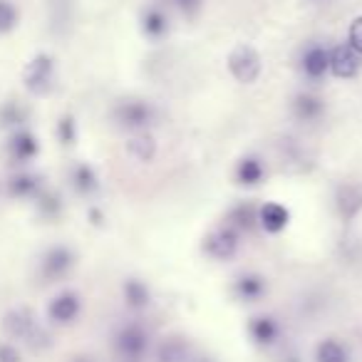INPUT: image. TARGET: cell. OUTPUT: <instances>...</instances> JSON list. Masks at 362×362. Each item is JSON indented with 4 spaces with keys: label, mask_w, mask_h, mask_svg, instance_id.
<instances>
[{
    "label": "cell",
    "mask_w": 362,
    "mask_h": 362,
    "mask_svg": "<svg viewBox=\"0 0 362 362\" xmlns=\"http://www.w3.org/2000/svg\"><path fill=\"white\" fill-rule=\"evenodd\" d=\"M228 70H231L233 80L241 85H253L258 82L263 72V57L251 42H238L233 50L228 52Z\"/></svg>",
    "instance_id": "cell-1"
},
{
    "label": "cell",
    "mask_w": 362,
    "mask_h": 362,
    "mask_svg": "<svg viewBox=\"0 0 362 362\" xmlns=\"http://www.w3.org/2000/svg\"><path fill=\"white\" fill-rule=\"evenodd\" d=\"M238 246H241V233L233 226H228V223L216 226L204 238V253H206L209 258H214V261H221V263L236 258Z\"/></svg>",
    "instance_id": "cell-2"
},
{
    "label": "cell",
    "mask_w": 362,
    "mask_h": 362,
    "mask_svg": "<svg viewBox=\"0 0 362 362\" xmlns=\"http://www.w3.org/2000/svg\"><path fill=\"white\" fill-rule=\"evenodd\" d=\"M115 119L119 122L124 129L146 132V127L154 124L156 110H154V105H151V102H146V100H124V102H119V105H117Z\"/></svg>",
    "instance_id": "cell-3"
},
{
    "label": "cell",
    "mask_w": 362,
    "mask_h": 362,
    "mask_svg": "<svg viewBox=\"0 0 362 362\" xmlns=\"http://www.w3.org/2000/svg\"><path fill=\"white\" fill-rule=\"evenodd\" d=\"M115 345H117V350L122 352V357H127V360H132V362H139L141 357L146 355V350H149L151 340H149V332H146V327L141 325V322H129V325H124L117 332Z\"/></svg>",
    "instance_id": "cell-4"
},
{
    "label": "cell",
    "mask_w": 362,
    "mask_h": 362,
    "mask_svg": "<svg viewBox=\"0 0 362 362\" xmlns=\"http://www.w3.org/2000/svg\"><path fill=\"white\" fill-rule=\"evenodd\" d=\"M335 211L340 221L350 223L362 211V184L360 181H345L335 189Z\"/></svg>",
    "instance_id": "cell-5"
},
{
    "label": "cell",
    "mask_w": 362,
    "mask_h": 362,
    "mask_svg": "<svg viewBox=\"0 0 362 362\" xmlns=\"http://www.w3.org/2000/svg\"><path fill=\"white\" fill-rule=\"evenodd\" d=\"M325 100L313 92H300V95L293 97L291 102V115L296 117L300 124H315L325 117Z\"/></svg>",
    "instance_id": "cell-6"
},
{
    "label": "cell",
    "mask_w": 362,
    "mask_h": 362,
    "mask_svg": "<svg viewBox=\"0 0 362 362\" xmlns=\"http://www.w3.org/2000/svg\"><path fill=\"white\" fill-rule=\"evenodd\" d=\"M360 67H362L360 55L347 42H342V45L330 50V72L337 80H352V77L360 75Z\"/></svg>",
    "instance_id": "cell-7"
},
{
    "label": "cell",
    "mask_w": 362,
    "mask_h": 362,
    "mask_svg": "<svg viewBox=\"0 0 362 362\" xmlns=\"http://www.w3.org/2000/svg\"><path fill=\"white\" fill-rule=\"evenodd\" d=\"M300 72L313 82L322 80L330 72V50L322 45H310L300 57Z\"/></svg>",
    "instance_id": "cell-8"
},
{
    "label": "cell",
    "mask_w": 362,
    "mask_h": 362,
    "mask_svg": "<svg viewBox=\"0 0 362 362\" xmlns=\"http://www.w3.org/2000/svg\"><path fill=\"white\" fill-rule=\"evenodd\" d=\"M139 28H141V35H144L146 40L159 42L169 35V16H166L159 6H149L141 11Z\"/></svg>",
    "instance_id": "cell-9"
},
{
    "label": "cell",
    "mask_w": 362,
    "mask_h": 362,
    "mask_svg": "<svg viewBox=\"0 0 362 362\" xmlns=\"http://www.w3.org/2000/svg\"><path fill=\"white\" fill-rule=\"evenodd\" d=\"M248 335L258 347H273L281 340V322L273 315H256L248 320Z\"/></svg>",
    "instance_id": "cell-10"
},
{
    "label": "cell",
    "mask_w": 362,
    "mask_h": 362,
    "mask_svg": "<svg viewBox=\"0 0 362 362\" xmlns=\"http://www.w3.org/2000/svg\"><path fill=\"white\" fill-rule=\"evenodd\" d=\"M231 293H233V298L241 303H258L268 293V283H266V278L258 276V273H243V276H238L236 281H233Z\"/></svg>",
    "instance_id": "cell-11"
},
{
    "label": "cell",
    "mask_w": 362,
    "mask_h": 362,
    "mask_svg": "<svg viewBox=\"0 0 362 362\" xmlns=\"http://www.w3.org/2000/svg\"><path fill=\"white\" fill-rule=\"evenodd\" d=\"M291 223V211H288L283 204L268 202L263 206H258V226L266 233H281Z\"/></svg>",
    "instance_id": "cell-12"
},
{
    "label": "cell",
    "mask_w": 362,
    "mask_h": 362,
    "mask_svg": "<svg viewBox=\"0 0 362 362\" xmlns=\"http://www.w3.org/2000/svg\"><path fill=\"white\" fill-rule=\"evenodd\" d=\"M226 223L236 228L238 233H251L258 226V206L253 202H238L226 214Z\"/></svg>",
    "instance_id": "cell-13"
},
{
    "label": "cell",
    "mask_w": 362,
    "mask_h": 362,
    "mask_svg": "<svg viewBox=\"0 0 362 362\" xmlns=\"http://www.w3.org/2000/svg\"><path fill=\"white\" fill-rule=\"evenodd\" d=\"M192 345L187 342V337L171 335L156 345V362H187Z\"/></svg>",
    "instance_id": "cell-14"
},
{
    "label": "cell",
    "mask_w": 362,
    "mask_h": 362,
    "mask_svg": "<svg viewBox=\"0 0 362 362\" xmlns=\"http://www.w3.org/2000/svg\"><path fill=\"white\" fill-rule=\"evenodd\" d=\"M263 179H266V166H263V161L258 159V156L248 154L238 161L236 181L241 184V187H258Z\"/></svg>",
    "instance_id": "cell-15"
},
{
    "label": "cell",
    "mask_w": 362,
    "mask_h": 362,
    "mask_svg": "<svg viewBox=\"0 0 362 362\" xmlns=\"http://www.w3.org/2000/svg\"><path fill=\"white\" fill-rule=\"evenodd\" d=\"M124 303L132 308V310H146L151 305V291L144 281L139 278H129L124 281Z\"/></svg>",
    "instance_id": "cell-16"
},
{
    "label": "cell",
    "mask_w": 362,
    "mask_h": 362,
    "mask_svg": "<svg viewBox=\"0 0 362 362\" xmlns=\"http://www.w3.org/2000/svg\"><path fill=\"white\" fill-rule=\"evenodd\" d=\"M315 362H350V347L337 337H325L315 347Z\"/></svg>",
    "instance_id": "cell-17"
},
{
    "label": "cell",
    "mask_w": 362,
    "mask_h": 362,
    "mask_svg": "<svg viewBox=\"0 0 362 362\" xmlns=\"http://www.w3.org/2000/svg\"><path fill=\"white\" fill-rule=\"evenodd\" d=\"M127 151H129L136 161H144V164L146 161H154V156H156L154 136H151L149 132H136V136H132V139L127 141Z\"/></svg>",
    "instance_id": "cell-18"
},
{
    "label": "cell",
    "mask_w": 362,
    "mask_h": 362,
    "mask_svg": "<svg viewBox=\"0 0 362 362\" xmlns=\"http://www.w3.org/2000/svg\"><path fill=\"white\" fill-rule=\"evenodd\" d=\"M325 305L327 303L322 296H317V293H308V296L300 300V315L308 317V320H315V317L325 310Z\"/></svg>",
    "instance_id": "cell-19"
},
{
    "label": "cell",
    "mask_w": 362,
    "mask_h": 362,
    "mask_svg": "<svg viewBox=\"0 0 362 362\" xmlns=\"http://www.w3.org/2000/svg\"><path fill=\"white\" fill-rule=\"evenodd\" d=\"M347 45H350L357 55H362V16H357L355 21L350 23V28H347Z\"/></svg>",
    "instance_id": "cell-20"
},
{
    "label": "cell",
    "mask_w": 362,
    "mask_h": 362,
    "mask_svg": "<svg viewBox=\"0 0 362 362\" xmlns=\"http://www.w3.org/2000/svg\"><path fill=\"white\" fill-rule=\"evenodd\" d=\"M171 3H174L184 16H197L204 6V0H171Z\"/></svg>",
    "instance_id": "cell-21"
},
{
    "label": "cell",
    "mask_w": 362,
    "mask_h": 362,
    "mask_svg": "<svg viewBox=\"0 0 362 362\" xmlns=\"http://www.w3.org/2000/svg\"><path fill=\"white\" fill-rule=\"evenodd\" d=\"M75 310H77L75 298H62V303H60V305H57V315H60V317H70V315H75Z\"/></svg>",
    "instance_id": "cell-22"
},
{
    "label": "cell",
    "mask_w": 362,
    "mask_h": 362,
    "mask_svg": "<svg viewBox=\"0 0 362 362\" xmlns=\"http://www.w3.org/2000/svg\"><path fill=\"white\" fill-rule=\"evenodd\" d=\"M80 184H82L85 189H95V187H97L95 174H92L90 169H80Z\"/></svg>",
    "instance_id": "cell-23"
},
{
    "label": "cell",
    "mask_w": 362,
    "mask_h": 362,
    "mask_svg": "<svg viewBox=\"0 0 362 362\" xmlns=\"http://www.w3.org/2000/svg\"><path fill=\"white\" fill-rule=\"evenodd\" d=\"M283 362H303V360H300V355L293 350V347H288V350L283 352Z\"/></svg>",
    "instance_id": "cell-24"
},
{
    "label": "cell",
    "mask_w": 362,
    "mask_h": 362,
    "mask_svg": "<svg viewBox=\"0 0 362 362\" xmlns=\"http://www.w3.org/2000/svg\"><path fill=\"white\" fill-rule=\"evenodd\" d=\"M199 362H211V360H199Z\"/></svg>",
    "instance_id": "cell-25"
},
{
    "label": "cell",
    "mask_w": 362,
    "mask_h": 362,
    "mask_svg": "<svg viewBox=\"0 0 362 362\" xmlns=\"http://www.w3.org/2000/svg\"><path fill=\"white\" fill-rule=\"evenodd\" d=\"M317 3H322V0H317Z\"/></svg>",
    "instance_id": "cell-26"
}]
</instances>
